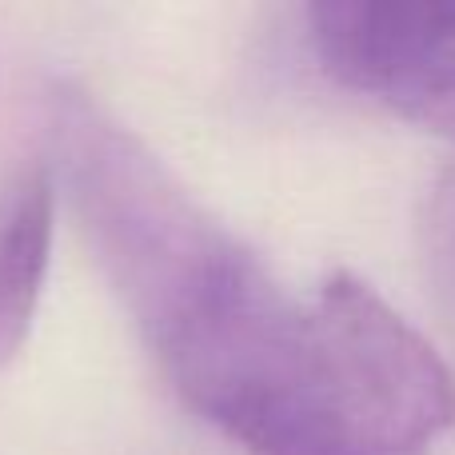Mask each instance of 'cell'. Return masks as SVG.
<instances>
[{"label": "cell", "mask_w": 455, "mask_h": 455, "mask_svg": "<svg viewBox=\"0 0 455 455\" xmlns=\"http://www.w3.org/2000/svg\"><path fill=\"white\" fill-rule=\"evenodd\" d=\"M307 28L344 88L455 140V0H320Z\"/></svg>", "instance_id": "2"}, {"label": "cell", "mask_w": 455, "mask_h": 455, "mask_svg": "<svg viewBox=\"0 0 455 455\" xmlns=\"http://www.w3.org/2000/svg\"><path fill=\"white\" fill-rule=\"evenodd\" d=\"M56 196L48 160L0 180V368L20 355L36 320L56 235Z\"/></svg>", "instance_id": "3"}, {"label": "cell", "mask_w": 455, "mask_h": 455, "mask_svg": "<svg viewBox=\"0 0 455 455\" xmlns=\"http://www.w3.org/2000/svg\"><path fill=\"white\" fill-rule=\"evenodd\" d=\"M200 419L251 455H424L455 424V376L352 272L288 291L232 232L140 315Z\"/></svg>", "instance_id": "1"}]
</instances>
